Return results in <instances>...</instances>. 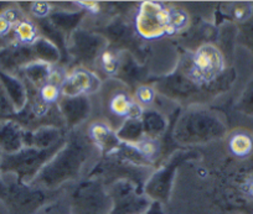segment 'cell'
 Listing matches in <instances>:
<instances>
[{
	"instance_id": "6da1fadb",
	"label": "cell",
	"mask_w": 253,
	"mask_h": 214,
	"mask_svg": "<svg viewBox=\"0 0 253 214\" xmlns=\"http://www.w3.org/2000/svg\"><path fill=\"white\" fill-rule=\"evenodd\" d=\"M225 67V57L220 48L212 43H205L194 53L187 76L194 83L209 84L222 74Z\"/></svg>"
},
{
	"instance_id": "7a4b0ae2",
	"label": "cell",
	"mask_w": 253,
	"mask_h": 214,
	"mask_svg": "<svg viewBox=\"0 0 253 214\" xmlns=\"http://www.w3.org/2000/svg\"><path fill=\"white\" fill-rule=\"evenodd\" d=\"M170 6L160 1H143L135 16V30L144 40L168 36Z\"/></svg>"
},
{
	"instance_id": "3957f363",
	"label": "cell",
	"mask_w": 253,
	"mask_h": 214,
	"mask_svg": "<svg viewBox=\"0 0 253 214\" xmlns=\"http://www.w3.org/2000/svg\"><path fill=\"white\" fill-rule=\"evenodd\" d=\"M61 88L62 94L66 97L88 96L98 92L101 88V79L91 71L77 68L67 74Z\"/></svg>"
},
{
	"instance_id": "277c9868",
	"label": "cell",
	"mask_w": 253,
	"mask_h": 214,
	"mask_svg": "<svg viewBox=\"0 0 253 214\" xmlns=\"http://www.w3.org/2000/svg\"><path fill=\"white\" fill-rule=\"evenodd\" d=\"M107 109L116 118L128 120H137L143 114L142 107L126 91L114 92L107 102Z\"/></svg>"
},
{
	"instance_id": "5b68a950",
	"label": "cell",
	"mask_w": 253,
	"mask_h": 214,
	"mask_svg": "<svg viewBox=\"0 0 253 214\" xmlns=\"http://www.w3.org/2000/svg\"><path fill=\"white\" fill-rule=\"evenodd\" d=\"M227 149L236 159H248L253 155V134L245 129L232 131L227 139Z\"/></svg>"
},
{
	"instance_id": "8992f818",
	"label": "cell",
	"mask_w": 253,
	"mask_h": 214,
	"mask_svg": "<svg viewBox=\"0 0 253 214\" xmlns=\"http://www.w3.org/2000/svg\"><path fill=\"white\" fill-rule=\"evenodd\" d=\"M88 136L102 150L112 149L119 141L113 129L104 121H93L88 126Z\"/></svg>"
},
{
	"instance_id": "52a82bcc",
	"label": "cell",
	"mask_w": 253,
	"mask_h": 214,
	"mask_svg": "<svg viewBox=\"0 0 253 214\" xmlns=\"http://www.w3.org/2000/svg\"><path fill=\"white\" fill-rule=\"evenodd\" d=\"M14 36L15 40L23 46H30L36 42L39 37L38 26L30 19L24 18L18 25L14 28Z\"/></svg>"
},
{
	"instance_id": "ba28073f",
	"label": "cell",
	"mask_w": 253,
	"mask_h": 214,
	"mask_svg": "<svg viewBox=\"0 0 253 214\" xmlns=\"http://www.w3.org/2000/svg\"><path fill=\"white\" fill-rule=\"evenodd\" d=\"M19 147V130L13 123L0 125V149L5 152H13Z\"/></svg>"
},
{
	"instance_id": "9c48e42d",
	"label": "cell",
	"mask_w": 253,
	"mask_h": 214,
	"mask_svg": "<svg viewBox=\"0 0 253 214\" xmlns=\"http://www.w3.org/2000/svg\"><path fill=\"white\" fill-rule=\"evenodd\" d=\"M126 145L134 150L138 155L143 157V159L152 161L155 159L158 151H159V144L155 139L145 136V138L140 139L138 141H133V143H126Z\"/></svg>"
},
{
	"instance_id": "30bf717a",
	"label": "cell",
	"mask_w": 253,
	"mask_h": 214,
	"mask_svg": "<svg viewBox=\"0 0 253 214\" xmlns=\"http://www.w3.org/2000/svg\"><path fill=\"white\" fill-rule=\"evenodd\" d=\"M189 14L181 8L176 6H170V18H169V28H168V36L176 35L181 33L182 30L189 25Z\"/></svg>"
},
{
	"instance_id": "8fae6325",
	"label": "cell",
	"mask_w": 253,
	"mask_h": 214,
	"mask_svg": "<svg viewBox=\"0 0 253 214\" xmlns=\"http://www.w3.org/2000/svg\"><path fill=\"white\" fill-rule=\"evenodd\" d=\"M121 56L114 50H104L99 56V66L107 76H116L121 68Z\"/></svg>"
},
{
	"instance_id": "7c38bea8",
	"label": "cell",
	"mask_w": 253,
	"mask_h": 214,
	"mask_svg": "<svg viewBox=\"0 0 253 214\" xmlns=\"http://www.w3.org/2000/svg\"><path fill=\"white\" fill-rule=\"evenodd\" d=\"M155 91L149 86L138 87L134 92V99L142 108H149L155 102Z\"/></svg>"
},
{
	"instance_id": "4fadbf2b",
	"label": "cell",
	"mask_w": 253,
	"mask_h": 214,
	"mask_svg": "<svg viewBox=\"0 0 253 214\" xmlns=\"http://www.w3.org/2000/svg\"><path fill=\"white\" fill-rule=\"evenodd\" d=\"M253 13V5L251 3H238L233 5L232 14L235 20L238 23H245L251 18Z\"/></svg>"
},
{
	"instance_id": "5bb4252c",
	"label": "cell",
	"mask_w": 253,
	"mask_h": 214,
	"mask_svg": "<svg viewBox=\"0 0 253 214\" xmlns=\"http://www.w3.org/2000/svg\"><path fill=\"white\" fill-rule=\"evenodd\" d=\"M30 11L34 16L39 19H43L50 14L51 5L46 1H35L30 5Z\"/></svg>"
},
{
	"instance_id": "9a60e30c",
	"label": "cell",
	"mask_w": 253,
	"mask_h": 214,
	"mask_svg": "<svg viewBox=\"0 0 253 214\" xmlns=\"http://www.w3.org/2000/svg\"><path fill=\"white\" fill-rule=\"evenodd\" d=\"M240 189L243 193V196L247 197L251 201H253V174L248 175V176L243 179L242 183L240 184Z\"/></svg>"
},
{
	"instance_id": "2e32d148",
	"label": "cell",
	"mask_w": 253,
	"mask_h": 214,
	"mask_svg": "<svg viewBox=\"0 0 253 214\" xmlns=\"http://www.w3.org/2000/svg\"><path fill=\"white\" fill-rule=\"evenodd\" d=\"M14 30V25L5 18L3 13H0V38L5 37Z\"/></svg>"
},
{
	"instance_id": "e0dca14e",
	"label": "cell",
	"mask_w": 253,
	"mask_h": 214,
	"mask_svg": "<svg viewBox=\"0 0 253 214\" xmlns=\"http://www.w3.org/2000/svg\"><path fill=\"white\" fill-rule=\"evenodd\" d=\"M75 4L79 8L84 9V10L88 11L89 14H93V15L99 13V4L96 3V1H76Z\"/></svg>"
},
{
	"instance_id": "ac0fdd59",
	"label": "cell",
	"mask_w": 253,
	"mask_h": 214,
	"mask_svg": "<svg viewBox=\"0 0 253 214\" xmlns=\"http://www.w3.org/2000/svg\"><path fill=\"white\" fill-rule=\"evenodd\" d=\"M6 8H8V6H5L4 4H0V13H3Z\"/></svg>"
}]
</instances>
